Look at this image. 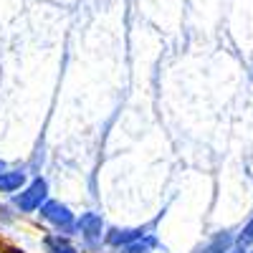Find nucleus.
<instances>
[{"label":"nucleus","mask_w":253,"mask_h":253,"mask_svg":"<svg viewBox=\"0 0 253 253\" xmlns=\"http://www.w3.org/2000/svg\"><path fill=\"white\" fill-rule=\"evenodd\" d=\"M46 251L48 253H76V248L63 236H48L46 238Z\"/></svg>","instance_id":"7"},{"label":"nucleus","mask_w":253,"mask_h":253,"mask_svg":"<svg viewBox=\"0 0 253 253\" xmlns=\"http://www.w3.org/2000/svg\"><path fill=\"white\" fill-rule=\"evenodd\" d=\"M38 210H41V218L48 220V223L56 225V228H61V230H66V228L74 225V213H71L66 205H61V203H56V200H46Z\"/></svg>","instance_id":"2"},{"label":"nucleus","mask_w":253,"mask_h":253,"mask_svg":"<svg viewBox=\"0 0 253 253\" xmlns=\"http://www.w3.org/2000/svg\"><path fill=\"white\" fill-rule=\"evenodd\" d=\"M46 195H48V182L43 177H36L28 187H23V193L15 195L13 203L20 213H33V210H38L46 203Z\"/></svg>","instance_id":"1"},{"label":"nucleus","mask_w":253,"mask_h":253,"mask_svg":"<svg viewBox=\"0 0 253 253\" xmlns=\"http://www.w3.org/2000/svg\"><path fill=\"white\" fill-rule=\"evenodd\" d=\"M23 185H26V172H20V170L0 172V193H15Z\"/></svg>","instance_id":"4"},{"label":"nucleus","mask_w":253,"mask_h":253,"mask_svg":"<svg viewBox=\"0 0 253 253\" xmlns=\"http://www.w3.org/2000/svg\"><path fill=\"white\" fill-rule=\"evenodd\" d=\"M236 246H238L241 251H246V248H251V246H253V218L241 228V233L236 236Z\"/></svg>","instance_id":"8"},{"label":"nucleus","mask_w":253,"mask_h":253,"mask_svg":"<svg viewBox=\"0 0 253 253\" xmlns=\"http://www.w3.org/2000/svg\"><path fill=\"white\" fill-rule=\"evenodd\" d=\"M155 243H157V241H155L152 236H139L137 241H132V243L124 246V253H152Z\"/></svg>","instance_id":"6"},{"label":"nucleus","mask_w":253,"mask_h":253,"mask_svg":"<svg viewBox=\"0 0 253 253\" xmlns=\"http://www.w3.org/2000/svg\"><path fill=\"white\" fill-rule=\"evenodd\" d=\"M139 236H144L142 228H134V230H119V228H114V230L107 233V243L109 246H126V243L137 241Z\"/></svg>","instance_id":"5"},{"label":"nucleus","mask_w":253,"mask_h":253,"mask_svg":"<svg viewBox=\"0 0 253 253\" xmlns=\"http://www.w3.org/2000/svg\"><path fill=\"white\" fill-rule=\"evenodd\" d=\"M0 167H3V162H0Z\"/></svg>","instance_id":"9"},{"label":"nucleus","mask_w":253,"mask_h":253,"mask_svg":"<svg viewBox=\"0 0 253 253\" xmlns=\"http://www.w3.org/2000/svg\"><path fill=\"white\" fill-rule=\"evenodd\" d=\"M79 230L84 233L86 241H99L101 238V230H104V223L96 213H84L79 218Z\"/></svg>","instance_id":"3"}]
</instances>
